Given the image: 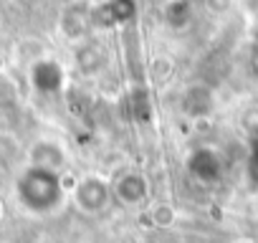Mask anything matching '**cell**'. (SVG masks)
Returning <instances> with one entry per match:
<instances>
[{
  "label": "cell",
  "mask_w": 258,
  "mask_h": 243,
  "mask_svg": "<svg viewBox=\"0 0 258 243\" xmlns=\"http://www.w3.org/2000/svg\"><path fill=\"white\" fill-rule=\"evenodd\" d=\"M18 200L26 210L31 213H51L61 205L63 198V185L58 172L46 170V167H28L16 185Z\"/></svg>",
  "instance_id": "6da1fadb"
},
{
  "label": "cell",
  "mask_w": 258,
  "mask_h": 243,
  "mask_svg": "<svg viewBox=\"0 0 258 243\" xmlns=\"http://www.w3.org/2000/svg\"><path fill=\"white\" fill-rule=\"evenodd\" d=\"M220 170H223V165H220V157H218L215 150L200 147L198 152H192V157H190V172H192L198 180L213 183V180L220 177Z\"/></svg>",
  "instance_id": "277c9868"
},
{
  "label": "cell",
  "mask_w": 258,
  "mask_h": 243,
  "mask_svg": "<svg viewBox=\"0 0 258 243\" xmlns=\"http://www.w3.org/2000/svg\"><path fill=\"white\" fill-rule=\"evenodd\" d=\"M109 198H111V188L101 177H84L74 190V200L84 213L104 210L109 205Z\"/></svg>",
  "instance_id": "7a4b0ae2"
},
{
  "label": "cell",
  "mask_w": 258,
  "mask_h": 243,
  "mask_svg": "<svg viewBox=\"0 0 258 243\" xmlns=\"http://www.w3.org/2000/svg\"><path fill=\"white\" fill-rule=\"evenodd\" d=\"M111 193H114V198H116L121 205L135 208V205L145 203V198H147V193H150V183H147V177H145L142 172H124V175L114 183Z\"/></svg>",
  "instance_id": "3957f363"
},
{
  "label": "cell",
  "mask_w": 258,
  "mask_h": 243,
  "mask_svg": "<svg viewBox=\"0 0 258 243\" xmlns=\"http://www.w3.org/2000/svg\"><path fill=\"white\" fill-rule=\"evenodd\" d=\"M150 218H152V223L155 225H160V228H170L172 223H175V210L170 208V205H155L152 208V213H150Z\"/></svg>",
  "instance_id": "52a82bcc"
},
{
  "label": "cell",
  "mask_w": 258,
  "mask_h": 243,
  "mask_svg": "<svg viewBox=\"0 0 258 243\" xmlns=\"http://www.w3.org/2000/svg\"><path fill=\"white\" fill-rule=\"evenodd\" d=\"M66 162V155L61 150V145L51 142V140H41L31 147V165L33 167H46V170H53L58 172Z\"/></svg>",
  "instance_id": "5b68a950"
},
{
  "label": "cell",
  "mask_w": 258,
  "mask_h": 243,
  "mask_svg": "<svg viewBox=\"0 0 258 243\" xmlns=\"http://www.w3.org/2000/svg\"><path fill=\"white\" fill-rule=\"evenodd\" d=\"M33 84L41 89V91H56L58 84H61V71L58 66L53 64H38L33 69Z\"/></svg>",
  "instance_id": "8992f818"
},
{
  "label": "cell",
  "mask_w": 258,
  "mask_h": 243,
  "mask_svg": "<svg viewBox=\"0 0 258 243\" xmlns=\"http://www.w3.org/2000/svg\"><path fill=\"white\" fill-rule=\"evenodd\" d=\"M0 213H3V208H0Z\"/></svg>",
  "instance_id": "ba28073f"
}]
</instances>
